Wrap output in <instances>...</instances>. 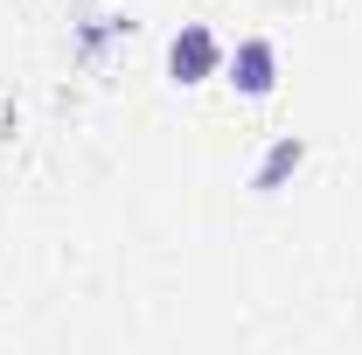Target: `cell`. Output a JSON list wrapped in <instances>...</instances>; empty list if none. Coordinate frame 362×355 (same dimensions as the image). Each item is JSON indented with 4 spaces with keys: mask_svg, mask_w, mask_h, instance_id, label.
<instances>
[{
    "mask_svg": "<svg viewBox=\"0 0 362 355\" xmlns=\"http://www.w3.org/2000/svg\"><path fill=\"white\" fill-rule=\"evenodd\" d=\"M216 63H223V49H216V35H209L202 21H188L175 42H168V77H175V84H202V77H216Z\"/></svg>",
    "mask_w": 362,
    "mask_h": 355,
    "instance_id": "obj_1",
    "label": "cell"
},
{
    "mask_svg": "<svg viewBox=\"0 0 362 355\" xmlns=\"http://www.w3.org/2000/svg\"><path fill=\"white\" fill-rule=\"evenodd\" d=\"M230 84L244 91V98H265V91L279 84V49H272L265 35L237 42V56H230Z\"/></svg>",
    "mask_w": 362,
    "mask_h": 355,
    "instance_id": "obj_2",
    "label": "cell"
},
{
    "mask_svg": "<svg viewBox=\"0 0 362 355\" xmlns=\"http://www.w3.org/2000/svg\"><path fill=\"white\" fill-rule=\"evenodd\" d=\"M300 153H307L300 139H279V146L265 153V168H258V188H279V181H286L293 168H300Z\"/></svg>",
    "mask_w": 362,
    "mask_h": 355,
    "instance_id": "obj_3",
    "label": "cell"
}]
</instances>
